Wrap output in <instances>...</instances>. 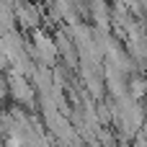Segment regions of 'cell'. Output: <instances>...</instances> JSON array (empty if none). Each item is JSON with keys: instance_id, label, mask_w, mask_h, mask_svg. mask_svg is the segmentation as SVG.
Here are the masks:
<instances>
[{"instance_id": "obj_1", "label": "cell", "mask_w": 147, "mask_h": 147, "mask_svg": "<svg viewBox=\"0 0 147 147\" xmlns=\"http://www.w3.org/2000/svg\"><path fill=\"white\" fill-rule=\"evenodd\" d=\"M34 47H36V54H39V59L44 62V65H49V62H54V57H57V41H52L44 31H36L34 34Z\"/></svg>"}, {"instance_id": "obj_2", "label": "cell", "mask_w": 147, "mask_h": 147, "mask_svg": "<svg viewBox=\"0 0 147 147\" xmlns=\"http://www.w3.org/2000/svg\"><path fill=\"white\" fill-rule=\"evenodd\" d=\"M16 16H18V23L26 26V28H36V26H39V8H34V5H28V3L18 5Z\"/></svg>"}, {"instance_id": "obj_3", "label": "cell", "mask_w": 147, "mask_h": 147, "mask_svg": "<svg viewBox=\"0 0 147 147\" xmlns=\"http://www.w3.org/2000/svg\"><path fill=\"white\" fill-rule=\"evenodd\" d=\"M10 88H13V96H16L18 103H31L34 90L26 85V80H23L21 75H13V78H10Z\"/></svg>"}]
</instances>
